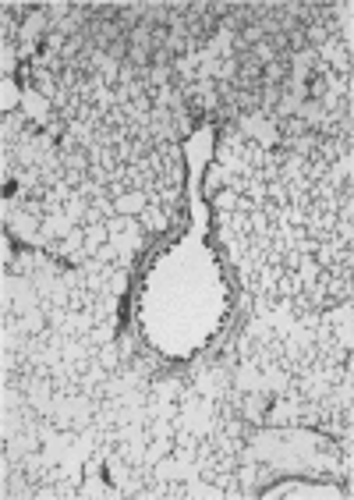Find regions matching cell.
Here are the masks:
<instances>
[{
    "mask_svg": "<svg viewBox=\"0 0 354 500\" xmlns=\"http://www.w3.org/2000/svg\"><path fill=\"white\" fill-rule=\"evenodd\" d=\"M36 305H39V291H36L32 277H14V274H8L4 277V312L22 316V312H29Z\"/></svg>",
    "mask_w": 354,
    "mask_h": 500,
    "instance_id": "cell-1",
    "label": "cell"
},
{
    "mask_svg": "<svg viewBox=\"0 0 354 500\" xmlns=\"http://www.w3.org/2000/svg\"><path fill=\"white\" fill-rule=\"evenodd\" d=\"M114 202H117V213H121V217H138L145 206H149V195H145V192H124V195L114 199Z\"/></svg>",
    "mask_w": 354,
    "mask_h": 500,
    "instance_id": "cell-2",
    "label": "cell"
},
{
    "mask_svg": "<svg viewBox=\"0 0 354 500\" xmlns=\"http://www.w3.org/2000/svg\"><path fill=\"white\" fill-rule=\"evenodd\" d=\"M166 220H170V213H163L160 206H145V210L138 213V224H142V235H149V231H163Z\"/></svg>",
    "mask_w": 354,
    "mask_h": 500,
    "instance_id": "cell-3",
    "label": "cell"
},
{
    "mask_svg": "<svg viewBox=\"0 0 354 500\" xmlns=\"http://www.w3.org/2000/svg\"><path fill=\"white\" fill-rule=\"evenodd\" d=\"M86 213H89V199H81L78 192L64 202V217L75 224V227H81V224H86Z\"/></svg>",
    "mask_w": 354,
    "mask_h": 500,
    "instance_id": "cell-4",
    "label": "cell"
},
{
    "mask_svg": "<svg viewBox=\"0 0 354 500\" xmlns=\"http://www.w3.org/2000/svg\"><path fill=\"white\" fill-rule=\"evenodd\" d=\"M166 454H174V440H166V436H160V440H149V447H145V465H156L163 462Z\"/></svg>",
    "mask_w": 354,
    "mask_h": 500,
    "instance_id": "cell-5",
    "label": "cell"
},
{
    "mask_svg": "<svg viewBox=\"0 0 354 500\" xmlns=\"http://www.w3.org/2000/svg\"><path fill=\"white\" fill-rule=\"evenodd\" d=\"M92 355H96V362L107 369V372H117L121 369V348L117 344H103V348L92 351Z\"/></svg>",
    "mask_w": 354,
    "mask_h": 500,
    "instance_id": "cell-6",
    "label": "cell"
},
{
    "mask_svg": "<svg viewBox=\"0 0 354 500\" xmlns=\"http://www.w3.org/2000/svg\"><path fill=\"white\" fill-rule=\"evenodd\" d=\"M234 107H238L241 114H259V93L238 89V96H234Z\"/></svg>",
    "mask_w": 354,
    "mask_h": 500,
    "instance_id": "cell-7",
    "label": "cell"
},
{
    "mask_svg": "<svg viewBox=\"0 0 354 500\" xmlns=\"http://www.w3.org/2000/svg\"><path fill=\"white\" fill-rule=\"evenodd\" d=\"M89 206H92V210H96V213H99L103 220H110V217H117V202H114L110 195H96V199H92Z\"/></svg>",
    "mask_w": 354,
    "mask_h": 500,
    "instance_id": "cell-8",
    "label": "cell"
},
{
    "mask_svg": "<svg viewBox=\"0 0 354 500\" xmlns=\"http://www.w3.org/2000/svg\"><path fill=\"white\" fill-rule=\"evenodd\" d=\"M92 259H99V263H107V266H110V263H121V252H117V245H114V241H107V245H99L96 252H92Z\"/></svg>",
    "mask_w": 354,
    "mask_h": 500,
    "instance_id": "cell-9",
    "label": "cell"
},
{
    "mask_svg": "<svg viewBox=\"0 0 354 500\" xmlns=\"http://www.w3.org/2000/svg\"><path fill=\"white\" fill-rule=\"evenodd\" d=\"M220 206H223V210H234V206H238V195H234L231 189H227V192L220 195Z\"/></svg>",
    "mask_w": 354,
    "mask_h": 500,
    "instance_id": "cell-10",
    "label": "cell"
}]
</instances>
